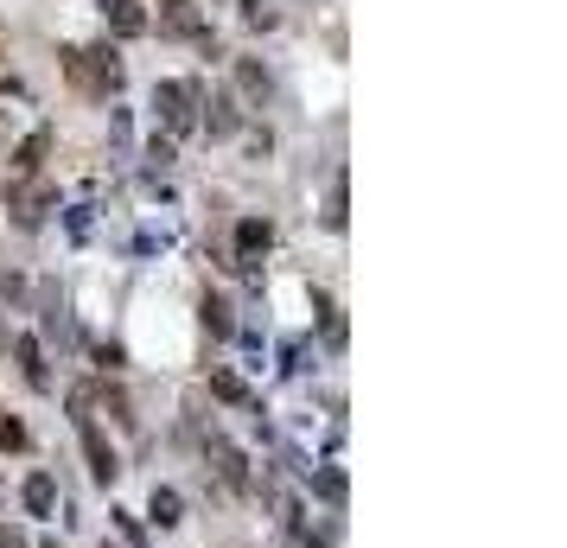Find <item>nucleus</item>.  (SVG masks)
Segmentation results:
<instances>
[{
    "label": "nucleus",
    "mask_w": 567,
    "mask_h": 548,
    "mask_svg": "<svg viewBox=\"0 0 567 548\" xmlns=\"http://www.w3.org/2000/svg\"><path fill=\"white\" fill-rule=\"evenodd\" d=\"M205 453H210V466L224 472V485H230V492H249V485H256V478H249V459H243L224 434H205Z\"/></svg>",
    "instance_id": "nucleus-5"
},
{
    "label": "nucleus",
    "mask_w": 567,
    "mask_h": 548,
    "mask_svg": "<svg viewBox=\"0 0 567 548\" xmlns=\"http://www.w3.org/2000/svg\"><path fill=\"white\" fill-rule=\"evenodd\" d=\"M326 224L344 230V185H332V198H326Z\"/></svg>",
    "instance_id": "nucleus-19"
},
{
    "label": "nucleus",
    "mask_w": 567,
    "mask_h": 548,
    "mask_svg": "<svg viewBox=\"0 0 567 548\" xmlns=\"http://www.w3.org/2000/svg\"><path fill=\"white\" fill-rule=\"evenodd\" d=\"M205 325L224 339V332H230V300H217V293H210V300H205Z\"/></svg>",
    "instance_id": "nucleus-16"
},
{
    "label": "nucleus",
    "mask_w": 567,
    "mask_h": 548,
    "mask_svg": "<svg viewBox=\"0 0 567 548\" xmlns=\"http://www.w3.org/2000/svg\"><path fill=\"white\" fill-rule=\"evenodd\" d=\"M198 103H205V96H198V83H159L154 90V108H159V122H166V128L173 134H192L198 128Z\"/></svg>",
    "instance_id": "nucleus-2"
},
{
    "label": "nucleus",
    "mask_w": 567,
    "mask_h": 548,
    "mask_svg": "<svg viewBox=\"0 0 567 548\" xmlns=\"http://www.w3.org/2000/svg\"><path fill=\"white\" fill-rule=\"evenodd\" d=\"M210 390L224 395V402H236V409H256L249 383H243V376H230V370H210Z\"/></svg>",
    "instance_id": "nucleus-13"
},
{
    "label": "nucleus",
    "mask_w": 567,
    "mask_h": 548,
    "mask_svg": "<svg viewBox=\"0 0 567 548\" xmlns=\"http://www.w3.org/2000/svg\"><path fill=\"white\" fill-rule=\"evenodd\" d=\"M0 351H13V358H20V376H27L32 390H52V370H45L39 339H27V332H7V325H0Z\"/></svg>",
    "instance_id": "nucleus-4"
},
{
    "label": "nucleus",
    "mask_w": 567,
    "mask_h": 548,
    "mask_svg": "<svg viewBox=\"0 0 567 548\" xmlns=\"http://www.w3.org/2000/svg\"><path fill=\"white\" fill-rule=\"evenodd\" d=\"M0 446H7V453H27L32 446V434H27V421L20 415H0Z\"/></svg>",
    "instance_id": "nucleus-15"
},
{
    "label": "nucleus",
    "mask_w": 567,
    "mask_h": 548,
    "mask_svg": "<svg viewBox=\"0 0 567 548\" xmlns=\"http://www.w3.org/2000/svg\"><path fill=\"white\" fill-rule=\"evenodd\" d=\"M45 154H52V134H45V128L27 134V141H20V154H13V173H20V179H32V173L45 166Z\"/></svg>",
    "instance_id": "nucleus-9"
},
{
    "label": "nucleus",
    "mask_w": 567,
    "mask_h": 548,
    "mask_svg": "<svg viewBox=\"0 0 567 548\" xmlns=\"http://www.w3.org/2000/svg\"><path fill=\"white\" fill-rule=\"evenodd\" d=\"M103 548H109V542H103Z\"/></svg>",
    "instance_id": "nucleus-21"
},
{
    "label": "nucleus",
    "mask_w": 567,
    "mask_h": 548,
    "mask_svg": "<svg viewBox=\"0 0 567 548\" xmlns=\"http://www.w3.org/2000/svg\"><path fill=\"white\" fill-rule=\"evenodd\" d=\"M198 108H205V128L217 134V141H224V134H236V122H243V115H236V96H224V90H217L210 103H198Z\"/></svg>",
    "instance_id": "nucleus-10"
},
{
    "label": "nucleus",
    "mask_w": 567,
    "mask_h": 548,
    "mask_svg": "<svg viewBox=\"0 0 567 548\" xmlns=\"http://www.w3.org/2000/svg\"><path fill=\"white\" fill-rule=\"evenodd\" d=\"M39 548H64V542H39Z\"/></svg>",
    "instance_id": "nucleus-20"
},
{
    "label": "nucleus",
    "mask_w": 567,
    "mask_h": 548,
    "mask_svg": "<svg viewBox=\"0 0 567 548\" xmlns=\"http://www.w3.org/2000/svg\"><path fill=\"white\" fill-rule=\"evenodd\" d=\"M236 90H243L249 103H268V90H275V83H268V71H261L256 58H236Z\"/></svg>",
    "instance_id": "nucleus-11"
},
{
    "label": "nucleus",
    "mask_w": 567,
    "mask_h": 548,
    "mask_svg": "<svg viewBox=\"0 0 567 548\" xmlns=\"http://www.w3.org/2000/svg\"><path fill=\"white\" fill-rule=\"evenodd\" d=\"M243 20H249V27H275V7H261V0H243Z\"/></svg>",
    "instance_id": "nucleus-18"
},
{
    "label": "nucleus",
    "mask_w": 567,
    "mask_h": 548,
    "mask_svg": "<svg viewBox=\"0 0 567 548\" xmlns=\"http://www.w3.org/2000/svg\"><path fill=\"white\" fill-rule=\"evenodd\" d=\"M20 504H27L32 517H52L58 510V478L52 472H32L27 485H20Z\"/></svg>",
    "instance_id": "nucleus-8"
},
{
    "label": "nucleus",
    "mask_w": 567,
    "mask_h": 548,
    "mask_svg": "<svg viewBox=\"0 0 567 548\" xmlns=\"http://www.w3.org/2000/svg\"><path fill=\"white\" fill-rule=\"evenodd\" d=\"M58 205V192L45 179H27L20 185V192H13V217H20V224H27V230H39V224H45V210Z\"/></svg>",
    "instance_id": "nucleus-6"
},
{
    "label": "nucleus",
    "mask_w": 567,
    "mask_h": 548,
    "mask_svg": "<svg viewBox=\"0 0 567 548\" xmlns=\"http://www.w3.org/2000/svg\"><path fill=\"white\" fill-rule=\"evenodd\" d=\"M268 242H275V224L268 217H243L236 224V268H256V256H268Z\"/></svg>",
    "instance_id": "nucleus-7"
},
{
    "label": "nucleus",
    "mask_w": 567,
    "mask_h": 548,
    "mask_svg": "<svg viewBox=\"0 0 567 548\" xmlns=\"http://www.w3.org/2000/svg\"><path fill=\"white\" fill-rule=\"evenodd\" d=\"M147 510H154V523H159V529H173V523H179V510H185V504H179V492H166V485H159V492H154V504H147Z\"/></svg>",
    "instance_id": "nucleus-14"
},
{
    "label": "nucleus",
    "mask_w": 567,
    "mask_h": 548,
    "mask_svg": "<svg viewBox=\"0 0 567 548\" xmlns=\"http://www.w3.org/2000/svg\"><path fill=\"white\" fill-rule=\"evenodd\" d=\"M312 492L326 497V504H344V472H319V478H312Z\"/></svg>",
    "instance_id": "nucleus-17"
},
{
    "label": "nucleus",
    "mask_w": 567,
    "mask_h": 548,
    "mask_svg": "<svg viewBox=\"0 0 567 548\" xmlns=\"http://www.w3.org/2000/svg\"><path fill=\"white\" fill-rule=\"evenodd\" d=\"M64 58V77L78 83L83 96H115L122 90V58H115V45H71Z\"/></svg>",
    "instance_id": "nucleus-1"
},
{
    "label": "nucleus",
    "mask_w": 567,
    "mask_h": 548,
    "mask_svg": "<svg viewBox=\"0 0 567 548\" xmlns=\"http://www.w3.org/2000/svg\"><path fill=\"white\" fill-rule=\"evenodd\" d=\"M78 434H83V459H90V478H96V485H115L122 459H115V446L103 441V427H96L90 415H78Z\"/></svg>",
    "instance_id": "nucleus-3"
},
{
    "label": "nucleus",
    "mask_w": 567,
    "mask_h": 548,
    "mask_svg": "<svg viewBox=\"0 0 567 548\" xmlns=\"http://www.w3.org/2000/svg\"><path fill=\"white\" fill-rule=\"evenodd\" d=\"M109 27L122 32V39H141L147 20H141V7H134V0H109Z\"/></svg>",
    "instance_id": "nucleus-12"
}]
</instances>
